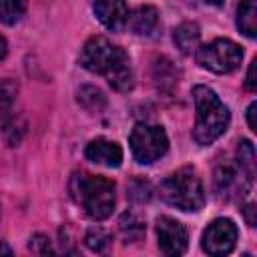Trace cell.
Instances as JSON below:
<instances>
[{"mask_svg": "<svg viewBox=\"0 0 257 257\" xmlns=\"http://www.w3.org/2000/svg\"><path fill=\"white\" fill-rule=\"evenodd\" d=\"M92 10H94L98 22L112 32H120L126 26L128 8H126L124 0H96Z\"/></svg>", "mask_w": 257, "mask_h": 257, "instance_id": "obj_9", "label": "cell"}, {"mask_svg": "<svg viewBox=\"0 0 257 257\" xmlns=\"http://www.w3.org/2000/svg\"><path fill=\"white\" fill-rule=\"evenodd\" d=\"M78 60L82 68L94 74H102L108 80V84L120 92L131 90L135 84L128 54L120 46H114L104 36L88 38Z\"/></svg>", "mask_w": 257, "mask_h": 257, "instance_id": "obj_1", "label": "cell"}, {"mask_svg": "<svg viewBox=\"0 0 257 257\" xmlns=\"http://www.w3.org/2000/svg\"><path fill=\"white\" fill-rule=\"evenodd\" d=\"M30 251L40 253V255H48V253H52V247H50V241L44 235H34L30 239Z\"/></svg>", "mask_w": 257, "mask_h": 257, "instance_id": "obj_21", "label": "cell"}, {"mask_svg": "<svg viewBox=\"0 0 257 257\" xmlns=\"http://www.w3.org/2000/svg\"><path fill=\"white\" fill-rule=\"evenodd\" d=\"M193 98H195V108H197L193 139L195 143L207 147L215 143L227 131L231 114L225 102L217 96V92L205 84H197L193 88Z\"/></svg>", "mask_w": 257, "mask_h": 257, "instance_id": "obj_2", "label": "cell"}, {"mask_svg": "<svg viewBox=\"0 0 257 257\" xmlns=\"http://www.w3.org/2000/svg\"><path fill=\"white\" fill-rule=\"evenodd\" d=\"M26 6V0H0V22L8 26L16 24L24 16Z\"/></svg>", "mask_w": 257, "mask_h": 257, "instance_id": "obj_16", "label": "cell"}, {"mask_svg": "<svg viewBox=\"0 0 257 257\" xmlns=\"http://www.w3.org/2000/svg\"><path fill=\"white\" fill-rule=\"evenodd\" d=\"M157 237H159V249L169 257H177L187 251L189 245L187 229L183 223H179L173 217L163 215L157 219Z\"/></svg>", "mask_w": 257, "mask_h": 257, "instance_id": "obj_8", "label": "cell"}, {"mask_svg": "<svg viewBox=\"0 0 257 257\" xmlns=\"http://www.w3.org/2000/svg\"><path fill=\"white\" fill-rule=\"evenodd\" d=\"M237 237H239V231H237V225L231 219H215L205 229L201 245H203L205 253L221 257V255H227L235 249Z\"/></svg>", "mask_w": 257, "mask_h": 257, "instance_id": "obj_7", "label": "cell"}, {"mask_svg": "<svg viewBox=\"0 0 257 257\" xmlns=\"http://www.w3.org/2000/svg\"><path fill=\"white\" fill-rule=\"evenodd\" d=\"M6 52H8V44H6V38L0 34V60L6 56Z\"/></svg>", "mask_w": 257, "mask_h": 257, "instance_id": "obj_25", "label": "cell"}, {"mask_svg": "<svg viewBox=\"0 0 257 257\" xmlns=\"http://www.w3.org/2000/svg\"><path fill=\"white\" fill-rule=\"evenodd\" d=\"M255 70H257V60L253 58L251 64H249V70H247V78H245V88L247 90H257V78H255Z\"/></svg>", "mask_w": 257, "mask_h": 257, "instance_id": "obj_22", "label": "cell"}, {"mask_svg": "<svg viewBox=\"0 0 257 257\" xmlns=\"http://www.w3.org/2000/svg\"><path fill=\"white\" fill-rule=\"evenodd\" d=\"M126 26H131V30L135 34L141 36H149L157 30L159 26V12L155 6H139L135 12L128 14Z\"/></svg>", "mask_w": 257, "mask_h": 257, "instance_id": "obj_11", "label": "cell"}, {"mask_svg": "<svg viewBox=\"0 0 257 257\" xmlns=\"http://www.w3.org/2000/svg\"><path fill=\"white\" fill-rule=\"evenodd\" d=\"M237 28L247 38L257 36V0H241L237 6Z\"/></svg>", "mask_w": 257, "mask_h": 257, "instance_id": "obj_13", "label": "cell"}, {"mask_svg": "<svg viewBox=\"0 0 257 257\" xmlns=\"http://www.w3.org/2000/svg\"><path fill=\"white\" fill-rule=\"evenodd\" d=\"M255 110H257V102H251L249 108H247V122H249V128L255 133L257 131V122H255Z\"/></svg>", "mask_w": 257, "mask_h": 257, "instance_id": "obj_23", "label": "cell"}, {"mask_svg": "<svg viewBox=\"0 0 257 257\" xmlns=\"http://www.w3.org/2000/svg\"><path fill=\"white\" fill-rule=\"evenodd\" d=\"M253 211H255V205L253 203H249L247 207H245V215H247V223L253 227L255 225V219H253Z\"/></svg>", "mask_w": 257, "mask_h": 257, "instance_id": "obj_24", "label": "cell"}, {"mask_svg": "<svg viewBox=\"0 0 257 257\" xmlns=\"http://www.w3.org/2000/svg\"><path fill=\"white\" fill-rule=\"evenodd\" d=\"M110 241H112L110 233H106V231H104V229H100V227L90 229V231L86 233V237H84L86 247H88L90 251H94V253H104V251L108 249Z\"/></svg>", "mask_w": 257, "mask_h": 257, "instance_id": "obj_18", "label": "cell"}, {"mask_svg": "<svg viewBox=\"0 0 257 257\" xmlns=\"http://www.w3.org/2000/svg\"><path fill=\"white\" fill-rule=\"evenodd\" d=\"M0 255H12V249L4 243H0Z\"/></svg>", "mask_w": 257, "mask_h": 257, "instance_id": "obj_26", "label": "cell"}, {"mask_svg": "<svg viewBox=\"0 0 257 257\" xmlns=\"http://www.w3.org/2000/svg\"><path fill=\"white\" fill-rule=\"evenodd\" d=\"M207 4H213V6H221L223 4V0H205Z\"/></svg>", "mask_w": 257, "mask_h": 257, "instance_id": "obj_27", "label": "cell"}, {"mask_svg": "<svg viewBox=\"0 0 257 257\" xmlns=\"http://www.w3.org/2000/svg\"><path fill=\"white\" fill-rule=\"evenodd\" d=\"M16 92H18V84L10 78L6 80H0V106H10L16 98Z\"/></svg>", "mask_w": 257, "mask_h": 257, "instance_id": "obj_20", "label": "cell"}, {"mask_svg": "<svg viewBox=\"0 0 257 257\" xmlns=\"http://www.w3.org/2000/svg\"><path fill=\"white\" fill-rule=\"evenodd\" d=\"M243 177H247V175H245V173L239 175V171H235L233 167H221V169H217V171H215V185H217V191H219V193H233L239 183H245ZM247 179H249V177H247ZM249 181H251V179H249Z\"/></svg>", "mask_w": 257, "mask_h": 257, "instance_id": "obj_14", "label": "cell"}, {"mask_svg": "<svg viewBox=\"0 0 257 257\" xmlns=\"http://www.w3.org/2000/svg\"><path fill=\"white\" fill-rule=\"evenodd\" d=\"M161 197L181 211H199L205 205L203 181L193 167H183L163 181Z\"/></svg>", "mask_w": 257, "mask_h": 257, "instance_id": "obj_4", "label": "cell"}, {"mask_svg": "<svg viewBox=\"0 0 257 257\" xmlns=\"http://www.w3.org/2000/svg\"><path fill=\"white\" fill-rule=\"evenodd\" d=\"M197 62L215 74H229L241 66L243 60V48L229 40V38H217L201 48L195 50Z\"/></svg>", "mask_w": 257, "mask_h": 257, "instance_id": "obj_5", "label": "cell"}, {"mask_svg": "<svg viewBox=\"0 0 257 257\" xmlns=\"http://www.w3.org/2000/svg\"><path fill=\"white\" fill-rule=\"evenodd\" d=\"M173 40L177 44V48L183 54H193L199 48V40H201V28L195 22H183L175 28L173 32Z\"/></svg>", "mask_w": 257, "mask_h": 257, "instance_id": "obj_12", "label": "cell"}, {"mask_svg": "<svg viewBox=\"0 0 257 257\" xmlns=\"http://www.w3.org/2000/svg\"><path fill=\"white\" fill-rule=\"evenodd\" d=\"M78 102L86 110H90V112H100L106 106V96L96 86H80V90H78Z\"/></svg>", "mask_w": 257, "mask_h": 257, "instance_id": "obj_15", "label": "cell"}, {"mask_svg": "<svg viewBox=\"0 0 257 257\" xmlns=\"http://www.w3.org/2000/svg\"><path fill=\"white\" fill-rule=\"evenodd\" d=\"M70 195L72 199L86 211V215L94 221H104L112 215L114 209V183L88 173H76L70 179Z\"/></svg>", "mask_w": 257, "mask_h": 257, "instance_id": "obj_3", "label": "cell"}, {"mask_svg": "<svg viewBox=\"0 0 257 257\" xmlns=\"http://www.w3.org/2000/svg\"><path fill=\"white\" fill-rule=\"evenodd\" d=\"M86 159L96 163V165H104V167H118L122 163V149L114 143V141H106V139H94L86 145L84 151Z\"/></svg>", "mask_w": 257, "mask_h": 257, "instance_id": "obj_10", "label": "cell"}, {"mask_svg": "<svg viewBox=\"0 0 257 257\" xmlns=\"http://www.w3.org/2000/svg\"><path fill=\"white\" fill-rule=\"evenodd\" d=\"M120 229L122 233L126 235V239H141V235L145 233V225L143 221H139L133 213H124L122 219H120Z\"/></svg>", "mask_w": 257, "mask_h": 257, "instance_id": "obj_19", "label": "cell"}, {"mask_svg": "<svg viewBox=\"0 0 257 257\" xmlns=\"http://www.w3.org/2000/svg\"><path fill=\"white\" fill-rule=\"evenodd\" d=\"M128 145H131L133 157H135L141 165H151V163L159 161V159L167 153V149H169V139H167V133H165L161 126L147 124V122H139V124H135V128L131 131Z\"/></svg>", "mask_w": 257, "mask_h": 257, "instance_id": "obj_6", "label": "cell"}, {"mask_svg": "<svg viewBox=\"0 0 257 257\" xmlns=\"http://www.w3.org/2000/svg\"><path fill=\"white\" fill-rule=\"evenodd\" d=\"M237 161H239V169L253 179L255 175V149L251 145V141H241L237 147Z\"/></svg>", "mask_w": 257, "mask_h": 257, "instance_id": "obj_17", "label": "cell"}]
</instances>
